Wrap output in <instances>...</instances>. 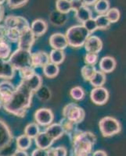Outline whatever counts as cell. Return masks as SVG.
Here are the masks:
<instances>
[{
	"label": "cell",
	"instance_id": "8d00e7d4",
	"mask_svg": "<svg viewBox=\"0 0 126 156\" xmlns=\"http://www.w3.org/2000/svg\"><path fill=\"white\" fill-rule=\"evenodd\" d=\"M49 156H67L68 155V150L62 146H59L57 147H50L48 149Z\"/></svg>",
	"mask_w": 126,
	"mask_h": 156
},
{
	"label": "cell",
	"instance_id": "ac0fdd59",
	"mask_svg": "<svg viewBox=\"0 0 126 156\" xmlns=\"http://www.w3.org/2000/svg\"><path fill=\"white\" fill-rule=\"evenodd\" d=\"M35 143L38 148L49 149L54 144V140L50 138L46 132H39V134L35 137Z\"/></svg>",
	"mask_w": 126,
	"mask_h": 156
},
{
	"label": "cell",
	"instance_id": "8fae6325",
	"mask_svg": "<svg viewBox=\"0 0 126 156\" xmlns=\"http://www.w3.org/2000/svg\"><path fill=\"white\" fill-rule=\"evenodd\" d=\"M84 46L87 52L98 54L103 48V42L97 36L90 35L85 41Z\"/></svg>",
	"mask_w": 126,
	"mask_h": 156
},
{
	"label": "cell",
	"instance_id": "7bdbcfd3",
	"mask_svg": "<svg viewBox=\"0 0 126 156\" xmlns=\"http://www.w3.org/2000/svg\"><path fill=\"white\" fill-rule=\"evenodd\" d=\"M98 54L96 53H91V52H87L86 55H85V62L87 65H92V66H95L96 63L98 61Z\"/></svg>",
	"mask_w": 126,
	"mask_h": 156
},
{
	"label": "cell",
	"instance_id": "d590c367",
	"mask_svg": "<svg viewBox=\"0 0 126 156\" xmlns=\"http://www.w3.org/2000/svg\"><path fill=\"white\" fill-rule=\"evenodd\" d=\"M20 33L16 28H9L6 32V41L9 42H17L20 37Z\"/></svg>",
	"mask_w": 126,
	"mask_h": 156
},
{
	"label": "cell",
	"instance_id": "c3c4849f",
	"mask_svg": "<svg viewBox=\"0 0 126 156\" xmlns=\"http://www.w3.org/2000/svg\"><path fill=\"white\" fill-rule=\"evenodd\" d=\"M92 156H108L107 152L103 150H97L92 153Z\"/></svg>",
	"mask_w": 126,
	"mask_h": 156
},
{
	"label": "cell",
	"instance_id": "d6a6232c",
	"mask_svg": "<svg viewBox=\"0 0 126 156\" xmlns=\"http://www.w3.org/2000/svg\"><path fill=\"white\" fill-rule=\"evenodd\" d=\"M106 16L108 18L110 23H117L121 17V12L117 8H110L108 11L106 12Z\"/></svg>",
	"mask_w": 126,
	"mask_h": 156
},
{
	"label": "cell",
	"instance_id": "4dcf8cb0",
	"mask_svg": "<svg viewBox=\"0 0 126 156\" xmlns=\"http://www.w3.org/2000/svg\"><path fill=\"white\" fill-rule=\"evenodd\" d=\"M95 20H96L97 29L99 30H107L111 24L106 14L99 15L95 18Z\"/></svg>",
	"mask_w": 126,
	"mask_h": 156
},
{
	"label": "cell",
	"instance_id": "484cf974",
	"mask_svg": "<svg viewBox=\"0 0 126 156\" xmlns=\"http://www.w3.org/2000/svg\"><path fill=\"white\" fill-rule=\"evenodd\" d=\"M43 68L44 75L48 78L56 77L60 72V68H59L58 65H56L50 62L48 64H46Z\"/></svg>",
	"mask_w": 126,
	"mask_h": 156
},
{
	"label": "cell",
	"instance_id": "e0dca14e",
	"mask_svg": "<svg viewBox=\"0 0 126 156\" xmlns=\"http://www.w3.org/2000/svg\"><path fill=\"white\" fill-rule=\"evenodd\" d=\"M15 88L14 85L7 80L0 82V100L2 103L5 102L10 97Z\"/></svg>",
	"mask_w": 126,
	"mask_h": 156
},
{
	"label": "cell",
	"instance_id": "7dc6e473",
	"mask_svg": "<svg viewBox=\"0 0 126 156\" xmlns=\"http://www.w3.org/2000/svg\"><path fill=\"white\" fill-rule=\"evenodd\" d=\"M13 156H29V155L26 151H22V150H19V149H17V150L15 151L14 154H13Z\"/></svg>",
	"mask_w": 126,
	"mask_h": 156
},
{
	"label": "cell",
	"instance_id": "3957f363",
	"mask_svg": "<svg viewBox=\"0 0 126 156\" xmlns=\"http://www.w3.org/2000/svg\"><path fill=\"white\" fill-rule=\"evenodd\" d=\"M65 36L68 45L77 48L84 46L85 41L90 36V34L83 25L79 24L69 27L66 31Z\"/></svg>",
	"mask_w": 126,
	"mask_h": 156
},
{
	"label": "cell",
	"instance_id": "f6af8a7d",
	"mask_svg": "<svg viewBox=\"0 0 126 156\" xmlns=\"http://www.w3.org/2000/svg\"><path fill=\"white\" fill-rule=\"evenodd\" d=\"M31 156H49L48 149L36 148L32 151Z\"/></svg>",
	"mask_w": 126,
	"mask_h": 156
},
{
	"label": "cell",
	"instance_id": "7c38bea8",
	"mask_svg": "<svg viewBox=\"0 0 126 156\" xmlns=\"http://www.w3.org/2000/svg\"><path fill=\"white\" fill-rule=\"evenodd\" d=\"M50 44L53 49L64 50L68 46V43L65 34L62 33H55L50 37Z\"/></svg>",
	"mask_w": 126,
	"mask_h": 156
},
{
	"label": "cell",
	"instance_id": "d4e9b609",
	"mask_svg": "<svg viewBox=\"0 0 126 156\" xmlns=\"http://www.w3.org/2000/svg\"><path fill=\"white\" fill-rule=\"evenodd\" d=\"M50 62L52 63H54L56 65H61L62 62H64L65 59V52L64 50L59 49H53L50 51Z\"/></svg>",
	"mask_w": 126,
	"mask_h": 156
},
{
	"label": "cell",
	"instance_id": "1f68e13d",
	"mask_svg": "<svg viewBox=\"0 0 126 156\" xmlns=\"http://www.w3.org/2000/svg\"><path fill=\"white\" fill-rule=\"evenodd\" d=\"M70 95L75 101H81V100H82L85 98V92L82 87L76 86V87H74L71 89V90H70Z\"/></svg>",
	"mask_w": 126,
	"mask_h": 156
},
{
	"label": "cell",
	"instance_id": "7a4b0ae2",
	"mask_svg": "<svg viewBox=\"0 0 126 156\" xmlns=\"http://www.w3.org/2000/svg\"><path fill=\"white\" fill-rule=\"evenodd\" d=\"M96 140V135L92 132L79 131L71 139V156H90Z\"/></svg>",
	"mask_w": 126,
	"mask_h": 156
},
{
	"label": "cell",
	"instance_id": "bcb514c9",
	"mask_svg": "<svg viewBox=\"0 0 126 156\" xmlns=\"http://www.w3.org/2000/svg\"><path fill=\"white\" fill-rule=\"evenodd\" d=\"M6 32H7V28L4 25L0 24V41H7Z\"/></svg>",
	"mask_w": 126,
	"mask_h": 156
},
{
	"label": "cell",
	"instance_id": "e575fe53",
	"mask_svg": "<svg viewBox=\"0 0 126 156\" xmlns=\"http://www.w3.org/2000/svg\"><path fill=\"white\" fill-rule=\"evenodd\" d=\"M17 21L16 29H17L20 33H21V32L24 31L27 29L30 28L29 22L28 21V20L26 18L20 16H17Z\"/></svg>",
	"mask_w": 126,
	"mask_h": 156
},
{
	"label": "cell",
	"instance_id": "60d3db41",
	"mask_svg": "<svg viewBox=\"0 0 126 156\" xmlns=\"http://www.w3.org/2000/svg\"><path fill=\"white\" fill-rule=\"evenodd\" d=\"M17 16H13V15H9L4 20V26L7 29L9 28H16L17 25Z\"/></svg>",
	"mask_w": 126,
	"mask_h": 156
},
{
	"label": "cell",
	"instance_id": "ba28073f",
	"mask_svg": "<svg viewBox=\"0 0 126 156\" xmlns=\"http://www.w3.org/2000/svg\"><path fill=\"white\" fill-rule=\"evenodd\" d=\"M14 140V137L6 122L0 119V151Z\"/></svg>",
	"mask_w": 126,
	"mask_h": 156
},
{
	"label": "cell",
	"instance_id": "cb8c5ba5",
	"mask_svg": "<svg viewBox=\"0 0 126 156\" xmlns=\"http://www.w3.org/2000/svg\"><path fill=\"white\" fill-rule=\"evenodd\" d=\"M15 141H16L17 149L22 150V151H27L28 149L30 148L32 144V139L25 134L17 136Z\"/></svg>",
	"mask_w": 126,
	"mask_h": 156
},
{
	"label": "cell",
	"instance_id": "f907efd6",
	"mask_svg": "<svg viewBox=\"0 0 126 156\" xmlns=\"http://www.w3.org/2000/svg\"><path fill=\"white\" fill-rule=\"evenodd\" d=\"M4 12H5V10H4V7L2 6V5H0V22L2 21V19H3Z\"/></svg>",
	"mask_w": 126,
	"mask_h": 156
},
{
	"label": "cell",
	"instance_id": "ffe728a7",
	"mask_svg": "<svg viewBox=\"0 0 126 156\" xmlns=\"http://www.w3.org/2000/svg\"><path fill=\"white\" fill-rule=\"evenodd\" d=\"M50 138L54 140L60 139L64 134V130L61 123H51L45 130Z\"/></svg>",
	"mask_w": 126,
	"mask_h": 156
},
{
	"label": "cell",
	"instance_id": "6da1fadb",
	"mask_svg": "<svg viewBox=\"0 0 126 156\" xmlns=\"http://www.w3.org/2000/svg\"><path fill=\"white\" fill-rule=\"evenodd\" d=\"M33 94L34 92L20 81L10 97L2 103L3 108L15 116L23 118L31 105Z\"/></svg>",
	"mask_w": 126,
	"mask_h": 156
},
{
	"label": "cell",
	"instance_id": "2e32d148",
	"mask_svg": "<svg viewBox=\"0 0 126 156\" xmlns=\"http://www.w3.org/2000/svg\"><path fill=\"white\" fill-rule=\"evenodd\" d=\"M99 70L104 73H110L115 69L117 62L112 56H104L99 61Z\"/></svg>",
	"mask_w": 126,
	"mask_h": 156
},
{
	"label": "cell",
	"instance_id": "5bb4252c",
	"mask_svg": "<svg viewBox=\"0 0 126 156\" xmlns=\"http://www.w3.org/2000/svg\"><path fill=\"white\" fill-rule=\"evenodd\" d=\"M14 68L6 59L0 58V78L4 80H10L15 75Z\"/></svg>",
	"mask_w": 126,
	"mask_h": 156
},
{
	"label": "cell",
	"instance_id": "9c48e42d",
	"mask_svg": "<svg viewBox=\"0 0 126 156\" xmlns=\"http://www.w3.org/2000/svg\"><path fill=\"white\" fill-rule=\"evenodd\" d=\"M90 98L95 105H105L109 99L108 90L103 87H94L91 90Z\"/></svg>",
	"mask_w": 126,
	"mask_h": 156
},
{
	"label": "cell",
	"instance_id": "603a6c76",
	"mask_svg": "<svg viewBox=\"0 0 126 156\" xmlns=\"http://www.w3.org/2000/svg\"><path fill=\"white\" fill-rule=\"evenodd\" d=\"M106 73L102 72L101 70H96L95 74L89 80V83L94 87H103L106 83Z\"/></svg>",
	"mask_w": 126,
	"mask_h": 156
},
{
	"label": "cell",
	"instance_id": "816d5d0a",
	"mask_svg": "<svg viewBox=\"0 0 126 156\" xmlns=\"http://www.w3.org/2000/svg\"><path fill=\"white\" fill-rule=\"evenodd\" d=\"M6 1V0H0V5H3V3H5Z\"/></svg>",
	"mask_w": 126,
	"mask_h": 156
},
{
	"label": "cell",
	"instance_id": "ab89813d",
	"mask_svg": "<svg viewBox=\"0 0 126 156\" xmlns=\"http://www.w3.org/2000/svg\"><path fill=\"white\" fill-rule=\"evenodd\" d=\"M28 1L29 0H6V2L10 9H15L24 6Z\"/></svg>",
	"mask_w": 126,
	"mask_h": 156
},
{
	"label": "cell",
	"instance_id": "ee69618b",
	"mask_svg": "<svg viewBox=\"0 0 126 156\" xmlns=\"http://www.w3.org/2000/svg\"><path fill=\"white\" fill-rule=\"evenodd\" d=\"M70 2H71V10L75 11V12L78 10L79 8L85 5L82 0H70Z\"/></svg>",
	"mask_w": 126,
	"mask_h": 156
},
{
	"label": "cell",
	"instance_id": "277c9868",
	"mask_svg": "<svg viewBox=\"0 0 126 156\" xmlns=\"http://www.w3.org/2000/svg\"><path fill=\"white\" fill-rule=\"evenodd\" d=\"M8 62L14 68L15 70H20L31 66V52L29 50L17 48L8 58Z\"/></svg>",
	"mask_w": 126,
	"mask_h": 156
},
{
	"label": "cell",
	"instance_id": "d6986e66",
	"mask_svg": "<svg viewBox=\"0 0 126 156\" xmlns=\"http://www.w3.org/2000/svg\"><path fill=\"white\" fill-rule=\"evenodd\" d=\"M31 30L34 34L35 37H41L47 31L48 24L43 19H36L32 22L30 26Z\"/></svg>",
	"mask_w": 126,
	"mask_h": 156
},
{
	"label": "cell",
	"instance_id": "f1b7e54d",
	"mask_svg": "<svg viewBox=\"0 0 126 156\" xmlns=\"http://www.w3.org/2000/svg\"><path fill=\"white\" fill-rule=\"evenodd\" d=\"M39 132H40L39 125H38L36 122H31L24 128V134L31 139H34L39 134Z\"/></svg>",
	"mask_w": 126,
	"mask_h": 156
},
{
	"label": "cell",
	"instance_id": "5b68a950",
	"mask_svg": "<svg viewBox=\"0 0 126 156\" xmlns=\"http://www.w3.org/2000/svg\"><path fill=\"white\" fill-rule=\"evenodd\" d=\"M99 127L102 136L110 137L121 131V125L118 120L114 117L105 116L100 119Z\"/></svg>",
	"mask_w": 126,
	"mask_h": 156
},
{
	"label": "cell",
	"instance_id": "836d02e7",
	"mask_svg": "<svg viewBox=\"0 0 126 156\" xmlns=\"http://www.w3.org/2000/svg\"><path fill=\"white\" fill-rule=\"evenodd\" d=\"M11 54V47L8 41H0V58L6 59Z\"/></svg>",
	"mask_w": 126,
	"mask_h": 156
},
{
	"label": "cell",
	"instance_id": "4fadbf2b",
	"mask_svg": "<svg viewBox=\"0 0 126 156\" xmlns=\"http://www.w3.org/2000/svg\"><path fill=\"white\" fill-rule=\"evenodd\" d=\"M50 62V56L46 51H39L31 53V66L32 67H43Z\"/></svg>",
	"mask_w": 126,
	"mask_h": 156
},
{
	"label": "cell",
	"instance_id": "4316f807",
	"mask_svg": "<svg viewBox=\"0 0 126 156\" xmlns=\"http://www.w3.org/2000/svg\"><path fill=\"white\" fill-rule=\"evenodd\" d=\"M110 8L108 0H97L94 4V9L99 15L106 14V12Z\"/></svg>",
	"mask_w": 126,
	"mask_h": 156
},
{
	"label": "cell",
	"instance_id": "f5cc1de1",
	"mask_svg": "<svg viewBox=\"0 0 126 156\" xmlns=\"http://www.w3.org/2000/svg\"><path fill=\"white\" fill-rule=\"evenodd\" d=\"M2 106V101H1V100H0V108H1Z\"/></svg>",
	"mask_w": 126,
	"mask_h": 156
},
{
	"label": "cell",
	"instance_id": "7402d4cb",
	"mask_svg": "<svg viewBox=\"0 0 126 156\" xmlns=\"http://www.w3.org/2000/svg\"><path fill=\"white\" fill-rule=\"evenodd\" d=\"M75 18L78 22L81 23H83L84 22L92 18V12L89 6L83 5L81 8L75 11Z\"/></svg>",
	"mask_w": 126,
	"mask_h": 156
},
{
	"label": "cell",
	"instance_id": "8992f818",
	"mask_svg": "<svg viewBox=\"0 0 126 156\" xmlns=\"http://www.w3.org/2000/svg\"><path fill=\"white\" fill-rule=\"evenodd\" d=\"M63 115L65 119L78 124L85 119V110L77 105L76 103L71 102L64 106L63 109Z\"/></svg>",
	"mask_w": 126,
	"mask_h": 156
},
{
	"label": "cell",
	"instance_id": "f35d334b",
	"mask_svg": "<svg viewBox=\"0 0 126 156\" xmlns=\"http://www.w3.org/2000/svg\"><path fill=\"white\" fill-rule=\"evenodd\" d=\"M82 24L83 25L84 27L88 30V32H89L90 34H92L93 32H95L96 30H98L95 18H91V19L88 20L84 22Z\"/></svg>",
	"mask_w": 126,
	"mask_h": 156
},
{
	"label": "cell",
	"instance_id": "9a60e30c",
	"mask_svg": "<svg viewBox=\"0 0 126 156\" xmlns=\"http://www.w3.org/2000/svg\"><path fill=\"white\" fill-rule=\"evenodd\" d=\"M21 81L33 92H37L43 85V79L41 76L35 73L28 79H21Z\"/></svg>",
	"mask_w": 126,
	"mask_h": 156
},
{
	"label": "cell",
	"instance_id": "52a82bcc",
	"mask_svg": "<svg viewBox=\"0 0 126 156\" xmlns=\"http://www.w3.org/2000/svg\"><path fill=\"white\" fill-rule=\"evenodd\" d=\"M34 118L38 125L48 126L54 122V114L50 108H41L36 110L34 114Z\"/></svg>",
	"mask_w": 126,
	"mask_h": 156
},
{
	"label": "cell",
	"instance_id": "b9f144b4",
	"mask_svg": "<svg viewBox=\"0 0 126 156\" xmlns=\"http://www.w3.org/2000/svg\"><path fill=\"white\" fill-rule=\"evenodd\" d=\"M19 72L21 79H28L35 73V68L32 66H28V67L24 68V69L19 70Z\"/></svg>",
	"mask_w": 126,
	"mask_h": 156
},
{
	"label": "cell",
	"instance_id": "83f0119b",
	"mask_svg": "<svg viewBox=\"0 0 126 156\" xmlns=\"http://www.w3.org/2000/svg\"><path fill=\"white\" fill-rule=\"evenodd\" d=\"M56 9L61 14H67L71 11L70 0H57Z\"/></svg>",
	"mask_w": 126,
	"mask_h": 156
},
{
	"label": "cell",
	"instance_id": "681fc988",
	"mask_svg": "<svg viewBox=\"0 0 126 156\" xmlns=\"http://www.w3.org/2000/svg\"><path fill=\"white\" fill-rule=\"evenodd\" d=\"M82 1L83 2L84 5H86V6H89V5H94L97 0H82Z\"/></svg>",
	"mask_w": 126,
	"mask_h": 156
},
{
	"label": "cell",
	"instance_id": "30bf717a",
	"mask_svg": "<svg viewBox=\"0 0 126 156\" xmlns=\"http://www.w3.org/2000/svg\"><path fill=\"white\" fill-rule=\"evenodd\" d=\"M35 41V36L32 33L31 28L27 29L20 34L19 40L17 41L18 48L31 51Z\"/></svg>",
	"mask_w": 126,
	"mask_h": 156
},
{
	"label": "cell",
	"instance_id": "f546056e",
	"mask_svg": "<svg viewBox=\"0 0 126 156\" xmlns=\"http://www.w3.org/2000/svg\"><path fill=\"white\" fill-rule=\"evenodd\" d=\"M96 71V69L95 66L85 64V66H82V69H81V74H82V78L85 81H89L91 78L95 74Z\"/></svg>",
	"mask_w": 126,
	"mask_h": 156
},
{
	"label": "cell",
	"instance_id": "44dd1931",
	"mask_svg": "<svg viewBox=\"0 0 126 156\" xmlns=\"http://www.w3.org/2000/svg\"><path fill=\"white\" fill-rule=\"evenodd\" d=\"M61 125H62L63 128H64V133H67V134L69 136L70 139H72L74 137L76 133H78V132L80 131L79 129H78V124L75 123V122H71V121L68 120V119H64L61 121L60 122Z\"/></svg>",
	"mask_w": 126,
	"mask_h": 156
},
{
	"label": "cell",
	"instance_id": "74e56055",
	"mask_svg": "<svg viewBox=\"0 0 126 156\" xmlns=\"http://www.w3.org/2000/svg\"><path fill=\"white\" fill-rule=\"evenodd\" d=\"M17 150V147L16 141L14 140L9 145L4 147L0 151V156H13Z\"/></svg>",
	"mask_w": 126,
	"mask_h": 156
}]
</instances>
